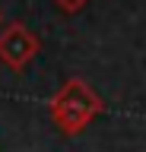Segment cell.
I'll return each instance as SVG.
<instances>
[{
	"label": "cell",
	"instance_id": "cell-1",
	"mask_svg": "<svg viewBox=\"0 0 146 152\" xmlns=\"http://www.w3.org/2000/svg\"><path fill=\"white\" fill-rule=\"evenodd\" d=\"M102 111H105V102H102L95 95V89H92L86 79H79V76H70L67 83L54 92V98H51V104H48L51 121L57 124L60 133H67V136L83 133Z\"/></svg>",
	"mask_w": 146,
	"mask_h": 152
},
{
	"label": "cell",
	"instance_id": "cell-4",
	"mask_svg": "<svg viewBox=\"0 0 146 152\" xmlns=\"http://www.w3.org/2000/svg\"><path fill=\"white\" fill-rule=\"evenodd\" d=\"M0 26H3V13H0Z\"/></svg>",
	"mask_w": 146,
	"mask_h": 152
},
{
	"label": "cell",
	"instance_id": "cell-2",
	"mask_svg": "<svg viewBox=\"0 0 146 152\" xmlns=\"http://www.w3.org/2000/svg\"><path fill=\"white\" fill-rule=\"evenodd\" d=\"M38 51H41V41L29 26L10 22V26L0 28V60L10 66V70H16V73L26 70L38 57Z\"/></svg>",
	"mask_w": 146,
	"mask_h": 152
},
{
	"label": "cell",
	"instance_id": "cell-3",
	"mask_svg": "<svg viewBox=\"0 0 146 152\" xmlns=\"http://www.w3.org/2000/svg\"><path fill=\"white\" fill-rule=\"evenodd\" d=\"M54 3H57V7L64 10V13H79V10L86 7L89 0H54Z\"/></svg>",
	"mask_w": 146,
	"mask_h": 152
}]
</instances>
